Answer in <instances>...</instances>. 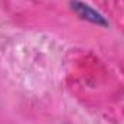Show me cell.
Here are the masks:
<instances>
[{"label":"cell","instance_id":"obj_1","mask_svg":"<svg viewBox=\"0 0 124 124\" xmlns=\"http://www.w3.org/2000/svg\"><path fill=\"white\" fill-rule=\"evenodd\" d=\"M72 9L78 13V16H81L82 19L91 22V23H95V25H101V26H107L108 22L104 19V16H101L98 12H95L93 7H90L88 4L85 3H81L78 0H72Z\"/></svg>","mask_w":124,"mask_h":124}]
</instances>
